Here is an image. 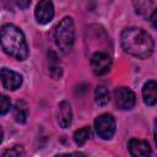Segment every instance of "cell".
Masks as SVG:
<instances>
[{
    "label": "cell",
    "instance_id": "10",
    "mask_svg": "<svg viewBox=\"0 0 157 157\" xmlns=\"http://www.w3.org/2000/svg\"><path fill=\"white\" fill-rule=\"evenodd\" d=\"M128 148L131 156L139 157V156H150L151 155V147L150 144L145 140L140 139H131L128 144Z\"/></svg>",
    "mask_w": 157,
    "mask_h": 157
},
{
    "label": "cell",
    "instance_id": "18",
    "mask_svg": "<svg viewBox=\"0 0 157 157\" xmlns=\"http://www.w3.org/2000/svg\"><path fill=\"white\" fill-rule=\"evenodd\" d=\"M11 108V102H10V98L5 94L1 96V99H0V113L1 115H5Z\"/></svg>",
    "mask_w": 157,
    "mask_h": 157
},
{
    "label": "cell",
    "instance_id": "16",
    "mask_svg": "<svg viewBox=\"0 0 157 157\" xmlns=\"http://www.w3.org/2000/svg\"><path fill=\"white\" fill-rule=\"evenodd\" d=\"M94 101L98 105H105L109 102V92L104 86H97L94 91Z\"/></svg>",
    "mask_w": 157,
    "mask_h": 157
},
{
    "label": "cell",
    "instance_id": "6",
    "mask_svg": "<svg viewBox=\"0 0 157 157\" xmlns=\"http://www.w3.org/2000/svg\"><path fill=\"white\" fill-rule=\"evenodd\" d=\"M114 101L119 109L121 110H129L134 108L136 103L135 93L128 88V87H118L114 91Z\"/></svg>",
    "mask_w": 157,
    "mask_h": 157
},
{
    "label": "cell",
    "instance_id": "3",
    "mask_svg": "<svg viewBox=\"0 0 157 157\" xmlns=\"http://www.w3.org/2000/svg\"><path fill=\"white\" fill-rule=\"evenodd\" d=\"M54 39L56 47L63 53H69L75 43V25L71 17H64L55 27Z\"/></svg>",
    "mask_w": 157,
    "mask_h": 157
},
{
    "label": "cell",
    "instance_id": "1",
    "mask_svg": "<svg viewBox=\"0 0 157 157\" xmlns=\"http://www.w3.org/2000/svg\"><path fill=\"white\" fill-rule=\"evenodd\" d=\"M120 43L123 49L139 59H146L153 53V39L144 29L137 27H129L123 29L120 34Z\"/></svg>",
    "mask_w": 157,
    "mask_h": 157
},
{
    "label": "cell",
    "instance_id": "4",
    "mask_svg": "<svg viewBox=\"0 0 157 157\" xmlns=\"http://www.w3.org/2000/svg\"><path fill=\"white\" fill-rule=\"evenodd\" d=\"M117 123L112 114H101L94 120V130L96 134L102 140H110L115 132Z\"/></svg>",
    "mask_w": 157,
    "mask_h": 157
},
{
    "label": "cell",
    "instance_id": "8",
    "mask_svg": "<svg viewBox=\"0 0 157 157\" xmlns=\"http://www.w3.org/2000/svg\"><path fill=\"white\" fill-rule=\"evenodd\" d=\"M1 82L6 90L15 91L22 85V76L13 70L2 67L1 69Z\"/></svg>",
    "mask_w": 157,
    "mask_h": 157
},
{
    "label": "cell",
    "instance_id": "15",
    "mask_svg": "<svg viewBox=\"0 0 157 157\" xmlns=\"http://www.w3.org/2000/svg\"><path fill=\"white\" fill-rule=\"evenodd\" d=\"M91 137V128L90 126H83L78 130L75 131L74 134V141L77 146H82L83 144H86Z\"/></svg>",
    "mask_w": 157,
    "mask_h": 157
},
{
    "label": "cell",
    "instance_id": "14",
    "mask_svg": "<svg viewBox=\"0 0 157 157\" xmlns=\"http://www.w3.org/2000/svg\"><path fill=\"white\" fill-rule=\"evenodd\" d=\"M49 72H50V76L55 80L60 78L61 72H63L60 63H59L55 53H53V52H50V54H49Z\"/></svg>",
    "mask_w": 157,
    "mask_h": 157
},
{
    "label": "cell",
    "instance_id": "13",
    "mask_svg": "<svg viewBox=\"0 0 157 157\" xmlns=\"http://www.w3.org/2000/svg\"><path fill=\"white\" fill-rule=\"evenodd\" d=\"M152 0H132V6L135 12L140 16H147L152 11Z\"/></svg>",
    "mask_w": 157,
    "mask_h": 157
},
{
    "label": "cell",
    "instance_id": "7",
    "mask_svg": "<svg viewBox=\"0 0 157 157\" xmlns=\"http://www.w3.org/2000/svg\"><path fill=\"white\" fill-rule=\"evenodd\" d=\"M34 16L39 25L49 23L54 17V5L52 0H39L34 10Z\"/></svg>",
    "mask_w": 157,
    "mask_h": 157
},
{
    "label": "cell",
    "instance_id": "19",
    "mask_svg": "<svg viewBox=\"0 0 157 157\" xmlns=\"http://www.w3.org/2000/svg\"><path fill=\"white\" fill-rule=\"evenodd\" d=\"M15 2L21 10H26L31 5V0H15Z\"/></svg>",
    "mask_w": 157,
    "mask_h": 157
},
{
    "label": "cell",
    "instance_id": "20",
    "mask_svg": "<svg viewBox=\"0 0 157 157\" xmlns=\"http://www.w3.org/2000/svg\"><path fill=\"white\" fill-rule=\"evenodd\" d=\"M150 20H151V23H152V26H153V27L157 29V9H155V10L151 12Z\"/></svg>",
    "mask_w": 157,
    "mask_h": 157
},
{
    "label": "cell",
    "instance_id": "2",
    "mask_svg": "<svg viewBox=\"0 0 157 157\" xmlns=\"http://www.w3.org/2000/svg\"><path fill=\"white\" fill-rule=\"evenodd\" d=\"M0 40L2 50L16 60H26L28 56V45L23 32L15 25L6 23L0 29Z\"/></svg>",
    "mask_w": 157,
    "mask_h": 157
},
{
    "label": "cell",
    "instance_id": "12",
    "mask_svg": "<svg viewBox=\"0 0 157 157\" xmlns=\"http://www.w3.org/2000/svg\"><path fill=\"white\" fill-rule=\"evenodd\" d=\"M27 118H28V105L23 101L16 102V104L13 107V119H15V121L18 123V124H23V123H26Z\"/></svg>",
    "mask_w": 157,
    "mask_h": 157
},
{
    "label": "cell",
    "instance_id": "11",
    "mask_svg": "<svg viewBox=\"0 0 157 157\" xmlns=\"http://www.w3.org/2000/svg\"><path fill=\"white\" fill-rule=\"evenodd\" d=\"M142 99L147 105H155L157 103V81L150 80L144 85Z\"/></svg>",
    "mask_w": 157,
    "mask_h": 157
},
{
    "label": "cell",
    "instance_id": "17",
    "mask_svg": "<svg viewBox=\"0 0 157 157\" xmlns=\"http://www.w3.org/2000/svg\"><path fill=\"white\" fill-rule=\"evenodd\" d=\"M23 155H25V151H23L22 146H18V145H16V146H13V147H11V148H9V150H6V151L2 152V156L4 157H6V156L18 157V156H23Z\"/></svg>",
    "mask_w": 157,
    "mask_h": 157
},
{
    "label": "cell",
    "instance_id": "5",
    "mask_svg": "<svg viewBox=\"0 0 157 157\" xmlns=\"http://www.w3.org/2000/svg\"><path fill=\"white\" fill-rule=\"evenodd\" d=\"M91 67L94 75H105L112 67V58L105 52H96L91 56Z\"/></svg>",
    "mask_w": 157,
    "mask_h": 157
},
{
    "label": "cell",
    "instance_id": "9",
    "mask_svg": "<svg viewBox=\"0 0 157 157\" xmlns=\"http://www.w3.org/2000/svg\"><path fill=\"white\" fill-rule=\"evenodd\" d=\"M72 121V110L69 102L63 101L58 105V124L60 128L65 129L71 125Z\"/></svg>",
    "mask_w": 157,
    "mask_h": 157
},
{
    "label": "cell",
    "instance_id": "21",
    "mask_svg": "<svg viewBox=\"0 0 157 157\" xmlns=\"http://www.w3.org/2000/svg\"><path fill=\"white\" fill-rule=\"evenodd\" d=\"M153 137H155V144L157 147V119H155V130H153Z\"/></svg>",
    "mask_w": 157,
    "mask_h": 157
}]
</instances>
